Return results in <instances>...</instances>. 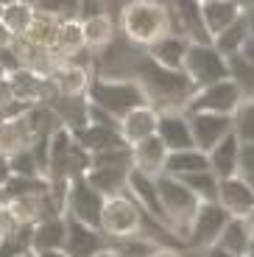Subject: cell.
I'll return each instance as SVG.
<instances>
[{
	"instance_id": "12",
	"label": "cell",
	"mask_w": 254,
	"mask_h": 257,
	"mask_svg": "<svg viewBox=\"0 0 254 257\" xmlns=\"http://www.w3.org/2000/svg\"><path fill=\"white\" fill-rule=\"evenodd\" d=\"M67 218V215H64ZM64 251L70 257H98L106 251V238L101 229L81 224L76 218H67V240H64Z\"/></svg>"
},
{
	"instance_id": "40",
	"label": "cell",
	"mask_w": 254,
	"mask_h": 257,
	"mask_svg": "<svg viewBox=\"0 0 254 257\" xmlns=\"http://www.w3.org/2000/svg\"><path fill=\"white\" fill-rule=\"evenodd\" d=\"M31 257H70L64 249H53V251H37V254H31Z\"/></svg>"
},
{
	"instance_id": "22",
	"label": "cell",
	"mask_w": 254,
	"mask_h": 257,
	"mask_svg": "<svg viewBox=\"0 0 254 257\" xmlns=\"http://www.w3.org/2000/svg\"><path fill=\"white\" fill-rule=\"evenodd\" d=\"M251 34H254V12L246 9V14L237 20L235 26L226 28L221 37L212 39V48H215L223 59H235V56H240L243 45H246V39L251 37Z\"/></svg>"
},
{
	"instance_id": "39",
	"label": "cell",
	"mask_w": 254,
	"mask_h": 257,
	"mask_svg": "<svg viewBox=\"0 0 254 257\" xmlns=\"http://www.w3.org/2000/svg\"><path fill=\"white\" fill-rule=\"evenodd\" d=\"M151 257H184V254H182V251H176L173 246H159Z\"/></svg>"
},
{
	"instance_id": "32",
	"label": "cell",
	"mask_w": 254,
	"mask_h": 257,
	"mask_svg": "<svg viewBox=\"0 0 254 257\" xmlns=\"http://www.w3.org/2000/svg\"><path fill=\"white\" fill-rule=\"evenodd\" d=\"M229 78H232V81L240 87L246 98L254 95V67H251V64H248L243 56L229 59Z\"/></svg>"
},
{
	"instance_id": "36",
	"label": "cell",
	"mask_w": 254,
	"mask_h": 257,
	"mask_svg": "<svg viewBox=\"0 0 254 257\" xmlns=\"http://www.w3.org/2000/svg\"><path fill=\"white\" fill-rule=\"evenodd\" d=\"M12 160H9V157H3L0 154V187H6L9 182H12Z\"/></svg>"
},
{
	"instance_id": "48",
	"label": "cell",
	"mask_w": 254,
	"mask_h": 257,
	"mask_svg": "<svg viewBox=\"0 0 254 257\" xmlns=\"http://www.w3.org/2000/svg\"><path fill=\"white\" fill-rule=\"evenodd\" d=\"M251 101H254V95H251Z\"/></svg>"
},
{
	"instance_id": "28",
	"label": "cell",
	"mask_w": 254,
	"mask_h": 257,
	"mask_svg": "<svg viewBox=\"0 0 254 257\" xmlns=\"http://www.w3.org/2000/svg\"><path fill=\"white\" fill-rule=\"evenodd\" d=\"M81 28H84V45H87L89 51L112 48V42H114V23L106 17V14L92 17V20H84Z\"/></svg>"
},
{
	"instance_id": "43",
	"label": "cell",
	"mask_w": 254,
	"mask_h": 257,
	"mask_svg": "<svg viewBox=\"0 0 254 257\" xmlns=\"http://www.w3.org/2000/svg\"><path fill=\"white\" fill-rule=\"evenodd\" d=\"M6 81H9V73L3 70V64H0V84H6Z\"/></svg>"
},
{
	"instance_id": "6",
	"label": "cell",
	"mask_w": 254,
	"mask_h": 257,
	"mask_svg": "<svg viewBox=\"0 0 254 257\" xmlns=\"http://www.w3.org/2000/svg\"><path fill=\"white\" fill-rule=\"evenodd\" d=\"M184 73L196 90H204V87H212V84L229 78V59H223L212 45L193 42L190 51H187V59H184Z\"/></svg>"
},
{
	"instance_id": "3",
	"label": "cell",
	"mask_w": 254,
	"mask_h": 257,
	"mask_svg": "<svg viewBox=\"0 0 254 257\" xmlns=\"http://www.w3.org/2000/svg\"><path fill=\"white\" fill-rule=\"evenodd\" d=\"M87 101H89V106L106 112L117 123L129 112L140 109V106H148L146 92L140 90V84L134 81L132 76L129 78H106V76L92 78V84H89V90H87Z\"/></svg>"
},
{
	"instance_id": "8",
	"label": "cell",
	"mask_w": 254,
	"mask_h": 257,
	"mask_svg": "<svg viewBox=\"0 0 254 257\" xmlns=\"http://www.w3.org/2000/svg\"><path fill=\"white\" fill-rule=\"evenodd\" d=\"M229 221H232V215H229L218 201H201L190 229L184 235L187 249H198V251L212 249V246L218 243V238H221V232L226 229Z\"/></svg>"
},
{
	"instance_id": "26",
	"label": "cell",
	"mask_w": 254,
	"mask_h": 257,
	"mask_svg": "<svg viewBox=\"0 0 254 257\" xmlns=\"http://www.w3.org/2000/svg\"><path fill=\"white\" fill-rule=\"evenodd\" d=\"M215 249L226 251V254L232 257H248L254 251V243L251 238H248V229L246 224H243V218H232L226 224V229L221 232V238H218Z\"/></svg>"
},
{
	"instance_id": "13",
	"label": "cell",
	"mask_w": 254,
	"mask_h": 257,
	"mask_svg": "<svg viewBox=\"0 0 254 257\" xmlns=\"http://www.w3.org/2000/svg\"><path fill=\"white\" fill-rule=\"evenodd\" d=\"M157 137L165 143V148L171 151V154L196 148V140H193V128H190V117H187V112H165V115H159Z\"/></svg>"
},
{
	"instance_id": "7",
	"label": "cell",
	"mask_w": 254,
	"mask_h": 257,
	"mask_svg": "<svg viewBox=\"0 0 254 257\" xmlns=\"http://www.w3.org/2000/svg\"><path fill=\"white\" fill-rule=\"evenodd\" d=\"M246 95L237 87L232 78L226 81H218L212 87H204V90H196L193 101L187 103V115L193 112H204V115H223V117H235V112L243 106Z\"/></svg>"
},
{
	"instance_id": "37",
	"label": "cell",
	"mask_w": 254,
	"mask_h": 257,
	"mask_svg": "<svg viewBox=\"0 0 254 257\" xmlns=\"http://www.w3.org/2000/svg\"><path fill=\"white\" fill-rule=\"evenodd\" d=\"M17 45V37H14L12 31H9L3 23H0V51H6V48H14Z\"/></svg>"
},
{
	"instance_id": "14",
	"label": "cell",
	"mask_w": 254,
	"mask_h": 257,
	"mask_svg": "<svg viewBox=\"0 0 254 257\" xmlns=\"http://www.w3.org/2000/svg\"><path fill=\"white\" fill-rule=\"evenodd\" d=\"M218 204L232 215V218H246L254 210V190L246 179L240 176H229L221 179L218 185Z\"/></svg>"
},
{
	"instance_id": "30",
	"label": "cell",
	"mask_w": 254,
	"mask_h": 257,
	"mask_svg": "<svg viewBox=\"0 0 254 257\" xmlns=\"http://www.w3.org/2000/svg\"><path fill=\"white\" fill-rule=\"evenodd\" d=\"M182 182L196 193L198 201H218V185H221V179H218L212 171H201V174L184 176Z\"/></svg>"
},
{
	"instance_id": "49",
	"label": "cell",
	"mask_w": 254,
	"mask_h": 257,
	"mask_svg": "<svg viewBox=\"0 0 254 257\" xmlns=\"http://www.w3.org/2000/svg\"><path fill=\"white\" fill-rule=\"evenodd\" d=\"M251 12H254V9H251Z\"/></svg>"
},
{
	"instance_id": "9",
	"label": "cell",
	"mask_w": 254,
	"mask_h": 257,
	"mask_svg": "<svg viewBox=\"0 0 254 257\" xmlns=\"http://www.w3.org/2000/svg\"><path fill=\"white\" fill-rule=\"evenodd\" d=\"M103 207H106V196L95 190L87 179H73L70 190H67V201H64V215L76 218L81 224L101 229V218H103Z\"/></svg>"
},
{
	"instance_id": "11",
	"label": "cell",
	"mask_w": 254,
	"mask_h": 257,
	"mask_svg": "<svg viewBox=\"0 0 254 257\" xmlns=\"http://www.w3.org/2000/svg\"><path fill=\"white\" fill-rule=\"evenodd\" d=\"M187 117H190V128H193L196 148L204 151V154H210L223 137L232 135V117L204 115V112H193V115H187Z\"/></svg>"
},
{
	"instance_id": "41",
	"label": "cell",
	"mask_w": 254,
	"mask_h": 257,
	"mask_svg": "<svg viewBox=\"0 0 254 257\" xmlns=\"http://www.w3.org/2000/svg\"><path fill=\"white\" fill-rule=\"evenodd\" d=\"M243 224H246V229H248V238H251V243H254V210L248 212L246 218H243Z\"/></svg>"
},
{
	"instance_id": "16",
	"label": "cell",
	"mask_w": 254,
	"mask_h": 257,
	"mask_svg": "<svg viewBox=\"0 0 254 257\" xmlns=\"http://www.w3.org/2000/svg\"><path fill=\"white\" fill-rule=\"evenodd\" d=\"M157 128H159V112L154 109V106H140V109L129 112V115L117 123V132H120L123 143H126L129 148H134L137 143L154 137Z\"/></svg>"
},
{
	"instance_id": "35",
	"label": "cell",
	"mask_w": 254,
	"mask_h": 257,
	"mask_svg": "<svg viewBox=\"0 0 254 257\" xmlns=\"http://www.w3.org/2000/svg\"><path fill=\"white\" fill-rule=\"evenodd\" d=\"M237 176L246 179L248 185H254V143L240 148V168H237Z\"/></svg>"
},
{
	"instance_id": "10",
	"label": "cell",
	"mask_w": 254,
	"mask_h": 257,
	"mask_svg": "<svg viewBox=\"0 0 254 257\" xmlns=\"http://www.w3.org/2000/svg\"><path fill=\"white\" fill-rule=\"evenodd\" d=\"M9 90H12V98L28 109L34 106H45V103H51L56 98V90H53L51 78H42L31 70H17L9 76Z\"/></svg>"
},
{
	"instance_id": "29",
	"label": "cell",
	"mask_w": 254,
	"mask_h": 257,
	"mask_svg": "<svg viewBox=\"0 0 254 257\" xmlns=\"http://www.w3.org/2000/svg\"><path fill=\"white\" fill-rule=\"evenodd\" d=\"M6 201H14V199H39V196H51V182L45 176H37V179H23V176H12L6 187Z\"/></svg>"
},
{
	"instance_id": "20",
	"label": "cell",
	"mask_w": 254,
	"mask_h": 257,
	"mask_svg": "<svg viewBox=\"0 0 254 257\" xmlns=\"http://www.w3.org/2000/svg\"><path fill=\"white\" fill-rule=\"evenodd\" d=\"M168 157H171V151H168L165 143L159 140L157 135L148 137V140H143V143H137V146L132 148L134 168H137V171H143V174H148V176H154V179L165 174Z\"/></svg>"
},
{
	"instance_id": "42",
	"label": "cell",
	"mask_w": 254,
	"mask_h": 257,
	"mask_svg": "<svg viewBox=\"0 0 254 257\" xmlns=\"http://www.w3.org/2000/svg\"><path fill=\"white\" fill-rule=\"evenodd\" d=\"M204 257H232V254H226V251H221V249H215V246H212V249L204 251Z\"/></svg>"
},
{
	"instance_id": "2",
	"label": "cell",
	"mask_w": 254,
	"mask_h": 257,
	"mask_svg": "<svg viewBox=\"0 0 254 257\" xmlns=\"http://www.w3.org/2000/svg\"><path fill=\"white\" fill-rule=\"evenodd\" d=\"M120 26L123 34L132 45L151 48L168 34H176L173 26V6L165 3H151V0H140V3H126L120 12Z\"/></svg>"
},
{
	"instance_id": "44",
	"label": "cell",
	"mask_w": 254,
	"mask_h": 257,
	"mask_svg": "<svg viewBox=\"0 0 254 257\" xmlns=\"http://www.w3.org/2000/svg\"><path fill=\"white\" fill-rule=\"evenodd\" d=\"M98 257H117V254H114L112 249H106V251H103V254H98Z\"/></svg>"
},
{
	"instance_id": "31",
	"label": "cell",
	"mask_w": 254,
	"mask_h": 257,
	"mask_svg": "<svg viewBox=\"0 0 254 257\" xmlns=\"http://www.w3.org/2000/svg\"><path fill=\"white\" fill-rule=\"evenodd\" d=\"M232 132H235V137L243 146L254 143V101L251 98H246L243 106L235 112V117H232Z\"/></svg>"
},
{
	"instance_id": "46",
	"label": "cell",
	"mask_w": 254,
	"mask_h": 257,
	"mask_svg": "<svg viewBox=\"0 0 254 257\" xmlns=\"http://www.w3.org/2000/svg\"><path fill=\"white\" fill-rule=\"evenodd\" d=\"M20 257H31V254H20Z\"/></svg>"
},
{
	"instance_id": "1",
	"label": "cell",
	"mask_w": 254,
	"mask_h": 257,
	"mask_svg": "<svg viewBox=\"0 0 254 257\" xmlns=\"http://www.w3.org/2000/svg\"><path fill=\"white\" fill-rule=\"evenodd\" d=\"M132 78L146 92L148 106H154L159 115H165V112H187V103L196 95V87L187 78V73L159 67L157 62L148 59V53L134 59Z\"/></svg>"
},
{
	"instance_id": "5",
	"label": "cell",
	"mask_w": 254,
	"mask_h": 257,
	"mask_svg": "<svg viewBox=\"0 0 254 257\" xmlns=\"http://www.w3.org/2000/svg\"><path fill=\"white\" fill-rule=\"evenodd\" d=\"M143 221L146 212L140 210V204L132 196H114L106 199L103 207V218H101V232L109 240H132V238H143Z\"/></svg>"
},
{
	"instance_id": "47",
	"label": "cell",
	"mask_w": 254,
	"mask_h": 257,
	"mask_svg": "<svg viewBox=\"0 0 254 257\" xmlns=\"http://www.w3.org/2000/svg\"><path fill=\"white\" fill-rule=\"evenodd\" d=\"M248 257H254V251H251V254H248Z\"/></svg>"
},
{
	"instance_id": "27",
	"label": "cell",
	"mask_w": 254,
	"mask_h": 257,
	"mask_svg": "<svg viewBox=\"0 0 254 257\" xmlns=\"http://www.w3.org/2000/svg\"><path fill=\"white\" fill-rule=\"evenodd\" d=\"M37 20V6L26 3V0H12V3H3V14H0V23L9 28L17 39L26 37V31L34 26Z\"/></svg>"
},
{
	"instance_id": "17",
	"label": "cell",
	"mask_w": 254,
	"mask_h": 257,
	"mask_svg": "<svg viewBox=\"0 0 254 257\" xmlns=\"http://www.w3.org/2000/svg\"><path fill=\"white\" fill-rule=\"evenodd\" d=\"M73 137H76L78 146H81L84 151H89L92 157L114 151V148H126L117 126H103V123H87L84 128L73 132Z\"/></svg>"
},
{
	"instance_id": "33",
	"label": "cell",
	"mask_w": 254,
	"mask_h": 257,
	"mask_svg": "<svg viewBox=\"0 0 254 257\" xmlns=\"http://www.w3.org/2000/svg\"><path fill=\"white\" fill-rule=\"evenodd\" d=\"M157 249L159 243L151 238H132V240H117V246L112 251L117 257H151Z\"/></svg>"
},
{
	"instance_id": "24",
	"label": "cell",
	"mask_w": 254,
	"mask_h": 257,
	"mask_svg": "<svg viewBox=\"0 0 254 257\" xmlns=\"http://www.w3.org/2000/svg\"><path fill=\"white\" fill-rule=\"evenodd\" d=\"M64 240H67V218H64V215H51V218H45L42 224L34 226L31 254L64 249Z\"/></svg>"
},
{
	"instance_id": "4",
	"label": "cell",
	"mask_w": 254,
	"mask_h": 257,
	"mask_svg": "<svg viewBox=\"0 0 254 257\" xmlns=\"http://www.w3.org/2000/svg\"><path fill=\"white\" fill-rule=\"evenodd\" d=\"M157 187H159V199H162V207H165V212H168V221H171L176 238L184 240V235L190 229L201 201L196 199V193L184 185L182 179H173V176H168V174L157 176Z\"/></svg>"
},
{
	"instance_id": "21",
	"label": "cell",
	"mask_w": 254,
	"mask_h": 257,
	"mask_svg": "<svg viewBox=\"0 0 254 257\" xmlns=\"http://www.w3.org/2000/svg\"><path fill=\"white\" fill-rule=\"evenodd\" d=\"M51 84L56 90V95L62 98H87L92 78H89V73L84 67H76L70 62H59V67L51 76Z\"/></svg>"
},
{
	"instance_id": "45",
	"label": "cell",
	"mask_w": 254,
	"mask_h": 257,
	"mask_svg": "<svg viewBox=\"0 0 254 257\" xmlns=\"http://www.w3.org/2000/svg\"><path fill=\"white\" fill-rule=\"evenodd\" d=\"M0 204H6V193H3V187H0Z\"/></svg>"
},
{
	"instance_id": "18",
	"label": "cell",
	"mask_w": 254,
	"mask_h": 257,
	"mask_svg": "<svg viewBox=\"0 0 254 257\" xmlns=\"http://www.w3.org/2000/svg\"><path fill=\"white\" fill-rule=\"evenodd\" d=\"M62 23H64V20L59 17V14L37 9V20H34V26L28 28L26 37L20 39V42H26V45H31V48H39V51L56 53L59 34H62Z\"/></svg>"
},
{
	"instance_id": "15",
	"label": "cell",
	"mask_w": 254,
	"mask_h": 257,
	"mask_svg": "<svg viewBox=\"0 0 254 257\" xmlns=\"http://www.w3.org/2000/svg\"><path fill=\"white\" fill-rule=\"evenodd\" d=\"M243 14H246V6L235 3V0H207V3H201L204 28H207V34L212 39L221 37L226 28H232Z\"/></svg>"
},
{
	"instance_id": "23",
	"label": "cell",
	"mask_w": 254,
	"mask_h": 257,
	"mask_svg": "<svg viewBox=\"0 0 254 257\" xmlns=\"http://www.w3.org/2000/svg\"><path fill=\"white\" fill-rule=\"evenodd\" d=\"M240 148L243 143L235 137V132L229 137H223L210 154V171L218 179H229V176H237V168H240Z\"/></svg>"
},
{
	"instance_id": "38",
	"label": "cell",
	"mask_w": 254,
	"mask_h": 257,
	"mask_svg": "<svg viewBox=\"0 0 254 257\" xmlns=\"http://www.w3.org/2000/svg\"><path fill=\"white\" fill-rule=\"evenodd\" d=\"M240 56H243V59H246V62H248V64H251V67H254V34H251V37L246 39V45H243Z\"/></svg>"
},
{
	"instance_id": "34",
	"label": "cell",
	"mask_w": 254,
	"mask_h": 257,
	"mask_svg": "<svg viewBox=\"0 0 254 257\" xmlns=\"http://www.w3.org/2000/svg\"><path fill=\"white\" fill-rule=\"evenodd\" d=\"M12 174L14 176H23V179H37V176H45L42 168H39L34 151H26V154H17L12 157Z\"/></svg>"
},
{
	"instance_id": "19",
	"label": "cell",
	"mask_w": 254,
	"mask_h": 257,
	"mask_svg": "<svg viewBox=\"0 0 254 257\" xmlns=\"http://www.w3.org/2000/svg\"><path fill=\"white\" fill-rule=\"evenodd\" d=\"M190 39L182 37V34H168L159 42H154L151 48H146L148 59L157 62L159 67H168V70H184V59L190 51Z\"/></svg>"
},
{
	"instance_id": "25",
	"label": "cell",
	"mask_w": 254,
	"mask_h": 257,
	"mask_svg": "<svg viewBox=\"0 0 254 257\" xmlns=\"http://www.w3.org/2000/svg\"><path fill=\"white\" fill-rule=\"evenodd\" d=\"M201 171H210V157L204 154V151H198V148L176 151V154H171L165 162V174L173 176V179H184V176L201 174Z\"/></svg>"
}]
</instances>
